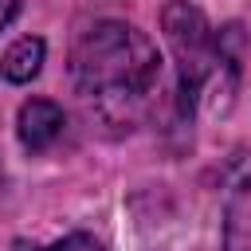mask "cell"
I'll use <instances>...</instances> for the list:
<instances>
[{
    "instance_id": "6da1fadb",
    "label": "cell",
    "mask_w": 251,
    "mask_h": 251,
    "mask_svg": "<svg viewBox=\"0 0 251 251\" xmlns=\"http://www.w3.org/2000/svg\"><path fill=\"white\" fill-rule=\"evenodd\" d=\"M71 78L78 98L110 126H137L161 86L157 43L126 20H94L71 43Z\"/></svg>"
},
{
    "instance_id": "7a4b0ae2",
    "label": "cell",
    "mask_w": 251,
    "mask_h": 251,
    "mask_svg": "<svg viewBox=\"0 0 251 251\" xmlns=\"http://www.w3.org/2000/svg\"><path fill=\"white\" fill-rule=\"evenodd\" d=\"M161 31L169 55L176 63V94L180 110L196 114L200 106H220L235 90V55L224 43V31L208 24V16L188 0H169L161 12Z\"/></svg>"
},
{
    "instance_id": "3957f363",
    "label": "cell",
    "mask_w": 251,
    "mask_h": 251,
    "mask_svg": "<svg viewBox=\"0 0 251 251\" xmlns=\"http://www.w3.org/2000/svg\"><path fill=\"white\" fill-rule=\"evenodd\" d=\"M63 106L51 98H27L16 114V137L27 153H47L59 137H63Z\"/></svg>"
},
{
    "instance_id": "277c9868",
    "label": "cell",
    "mask_w": 251,
    "mask_h": 251,
    "mask_svg": "<svg viewBox=\"0 0 251 251\" xmlns=\"http://www.w3.org/2000/svg\"><path fill=\"white\" fill-rule=\"evenodd\" d=\"M224 251H251V173L231 188L224 216Z\"/></svg>"
},
{
    "instance_id": "5b68a950",
    "label": "cell",
    "mask_w": 251,
    "mask_h": 251,
    "mask_svg": "<svg viewBox=\"0 0 251 251\" xmlns=\"http://www.w3.org/2000/svg\"><path fill=\"white\" fill-rule=\"evenodd\" d=\"M43 55H47V43H43L39 35L16 39V43L4 51V59H0V78H4V82H16V86L31 82V78L39 75V67H43Z\"/></svg>"
},
{
    "instance_id": "8992f818",
    "label": "cell",
    "mask_w": 251,
    "mask_h": 251,
    "mask_svg": "<svg viewBox=\"0 0 251 251\" xmlns=\"http://www.w3.org/2000/svg\"><path fill=\"white\" fill-rule=\"evenodd\" d=\"M12 251H102V243L94 235H86V231H71L63 239L47 243V247H39V243H16Z\"/></svg>"
},
{
    "instance_id": "52a82bcc",
    "label": "cell",
    "mask_w": 251,
    "mask_h": 251,
    "mask_svg": "<svg viewBox=\"0 0 251 251\" xmlns=\"http://www.w3.org/2000/svg\"><path fill=\"white\" fill-rule=\"evenodd\" d=\"M16 12H20V0H0V31L16 20Z\"/></svg>"
}]
</instances>
